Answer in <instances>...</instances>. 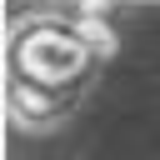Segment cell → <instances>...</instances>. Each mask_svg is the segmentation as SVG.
<instances>
[{"label":"cell","mask_w":160,"mask_h":160,"mask_svg":"<svg viewBox=\"0 0 160 160\" xmlns=\"http://www.w3.org/2000/svg\"><path fill=\"white\" fill-rule=\"evenodd\" d=\"M115 30L100 5H50L25 10L5 40V100L15 125L45 130L70 115L90 90L95 70L110 60Z\"/></svg>","instance_id":"cell-1"}]
</instances>
